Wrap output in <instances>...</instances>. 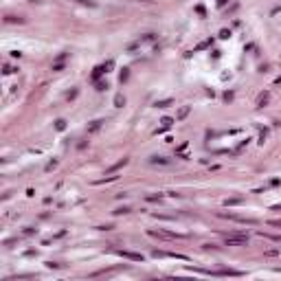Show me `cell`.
Wrapping results in <instances>:
<instances>
[{"mask_svg":"<svg viewBox=\"0 0 281 281\" xmlns=\"http://www.w3.org/2000/svg\"><path fill=\"white\" fill-rule=\"evenodd\" d=\"M226 246H246L248 244V233H228L224 235Z\"/></svg>","mask_w":281,"mask_h":281,"instance_id":"cell-1","label":"cell"},{"mask_svg":"<svg viewBox=\"0 0 281 281\" xmlns=\"http://www.w3.org/2000/svg\"><path fill=\"white\" fill-rule=\"evenodd\" d=\"M147 235H151V237H158V239H185L187 235H182V233H169V231H154V228H149L147 231Z\"/></svg>","mask_w":281,"mask_h":281,"instance_id":"cell-2","label":"cell"},{"mask_svg":"<svg viewBox=\"0 0 281 281\" xmlns=\"http://www.w3.org/2000/svg\"><path fill=\"white\" fill-rule=\"evenodd\" d=\"M220 217L233 220V222H237V224H250V226L257 224V220H252V217H242V215H235V213H220Z\"/></svg>","mask_w":281,"mask_h":281,"instance_id":"cell-3","label":"cell"},{"mask_svg":"<svg viewBox=\"0 0 281 281\" xmlns=\"http://www.w3.org/2000/svg\"><path fill=\"white\" fill-rule=\"evenodd\" d=\"M121 257H125V259H130V261H143V255L141 252H130V250H116Z\"/></svg>","mask_w":281,"mask_h":281,"instance_id":"cell-4","label":"cell"},{"mask_svg":"<svg viewBox=\"0 0 281 281\" xmlns=\"http://www.w3.org/2000/svg\"><path fill=\"white\" fill-rule=\"evenodd\" d=\"M160 123H163V125H160V127H156V130H154V134H163V132L167 130V127H171V125H173V119H171V116H165Z\"/></svg>","mask_w":281,"mask_h":281,"instance_id":"cell-5","label":"cell"},{"mask_svg":"<svg viewBox=\"0 0 281 281\" xmlns=\"http://www.w3.org/2000/svg\"><path fill=\"white\" fill-rule=\"evenodd\" d=\"M127 163H130V158H121L119 163H114V165H112V167H110V169L106 171V176H110V173H116V171H119L121 167H125Z\"/></svg>","mask_w":281,"mask_h":281,"instance_id":"cell-6","label":"cell"},{"mask_svg":"<svg viewBox=\"0 0 281 281\" xmlns=\"http://www.w3.org/2000/svg\"><path fill=\"white\" fill-rule=\"evenodd\" d=\"M176 156H180V158H189V143H182L180 147H176Z\"/></svg>","mask_w":281,"mask_h":281,"instance_id":"cell-7","label":"cell"},{"mask_svg":"<svg viewBox=\"0 0 281 281\" xmlns=\"http://www.w3.org/2000/svg\"><path fill=\"white\" fill-rule=\"evenodd\" d=\"M5 22L7 24H24L27 20H24L22 15H5Z\"/></svg>","mask_w":281,"mask_h":281,"instance_id":"cell-8","label":"cell"},{"mask_svg":"<svg viewBox=\"0 0 281 281\" xmlns=\"http://www.w3.org/2000/svg\"><path fill=\"white\" fill-rule=\"evenodd\" d=\"M189 112H191V106H182L180 110H178V114H176V121H182V119H187V116H189Z\"/></svg>","mask_w":281,"mask_h":281,"instance_id":"cell-9","label":"cell"},{"mask_svg":"<svg viewBox=\"0 0 281 281\" xmlns=\"http://www.w3.org/2000/svg\"><path fill=\"white\" fill-rule=\"evenodd\" d=\"M106 121H101V119H97V121H92L90 125H88V134H94L97 130H101V125H103Z\"/></svg>","mask_w":281,"mask_h":281,"instance_id":"cell-10","label":"cell"},{"mask_svg":"<svg viewBox=\"0 0 281 281\" xmlns=\"http://www.w3.org/2000/svg\"><path fill=\"white\" fill-rule=\"evenodd\" d=\"M149 163H151V165H169L171 160H169V158H165V156H151V158H149Z\"/></svg>","mask_w":281,"mask_h":281,"instance_id":"cell-11","label":"cell"},{"mask_svg":"<svg viewBox=\"0 0 281 281\" xmlns=\"http://www.w3.org/2000/svg\"><path fill=\"white\" fill-rule=\"evenodd\" d=\"M242 202H244V198H242V195H235V198H226V200H224V204H226V207H235V204H242Z\"/></svg>","mask_w":281,"mask_h":281,"instance_id":"cell-12","label":"cell"},{"mask_svg":"<svg viewBox=\"0 0 281 281\" xmlns=\"http://www.w3.org/2000/svg\"><path fill=\"white\" fill-rule=\"evenodd\" d=\"M211 274H222V277H226V274H228V277H239L242 272H239V270H215V272H211Z\"/></svg>","mask_w":281,"mask_h":281,"instance_id":"cell-13","label":"cell"},{"mask_svg":"<svg viewBox=\"0 0 281 281\" xmlns=\"http://www.w3.org/2000/svg\"><path fill=\"white\" fill-rule=\"evenodd\" d=\"M268 97H270L268 92H261V94H259V99H257V108H264V106L268 103Z\"/></svg>","mask_w":281,"mask_h":281,"instance_id":"cell-14","label":"cell"},{"mask_svg":"<svg viewBox=\"0 0 281 281\" xmlns=\"http://www.w3.org/2000/svg\"><path fill=\"white\" fill-rule=\"evenodd\" d=\"M130 211H132L130 207H119V209H114V211H112V215H127Z\"/></svg>","mask_w":281,"mask_h":281,"instance_id":"cell-15","label":"cell"},{"mask_svg":"<svg viewBox=\"0 0 281 281\" xmlns=\"http://www.w3.org/2000/svg\"><path fill=\"white\" fill-rule=\"evenodd\" d=\"M103 72H106V70H103V66H97V68H94V72H92V81H97V79H99Z\"/></svg>","mask_w":281,"mask_h":281,"instance_id":"cell-16","label":"cell"},{"mask_svg":"<svg viewBox=\"0 0 281 281\" xmlns=\"http://www.w3.org/2000/svg\"><path fill=\"white\" fill-rule=\"evenodd\" d=\"M163 200V193H149L147 195V202H160Z\"/></svg>","mask_w":281,"mask_h":281,"instance_id":"cell-17","label":"cell"},{"mask_svg":"<svg viewBox=\"0 0 281 281\" xmlns=\"http://www.w3.org/2000/svg\"><path fill=\"white\" fill-rule=\"evenodd\" d=\"M127 77H130V70H127V68H123V70H121V75H119V81H121V84H125V81H127Z\"/></svg>","mask_w":281,"mask_h":281,"instance_id":"cell-18","label":"cell"},{"mask_svg":"<svg viewBox=\"0 0 281 281\" xmlns=\"http://www.w3.org/2000/svg\"><path fill=\"white\" fill-rule=\"evenodd\" d=\"M171 103H173L171 99H163V101H156V108H169Z\"/></svg>","mask_w":281,"mask_h":281,"instance_id":"cell-19","label":"cell"},{"mask_svg":"<svg viewBox=\"0 0 281 281\" xmlns=\"http://www.w3.org/2000/svg\"><path fill=\"white\" fill-rule=\"evenodd\" d=\"M123 103H125V97H123V94H116V97H114V106H116V108H121Z\"/></svg>","mask_w":281,"mask_h":281,"instance_id":"cell-20","label":"cell"},{"mask_svg":"<svg viewBox=\"0 0 281 281\" xmlns=\"http://www.w3.org/2000/svg\"><path fill=\"white\" fill-rule=\"evenodd\" d=\"M55 130H59V132L66 130V121H64V119H57V121H55Z\"/></svg>","mask_w":281,"mask_h":281,"instance_id":"cell-21","label":"cell"},{"mask_svg":"<svg viewBox=\"0 0 281 281\" xmlns=\"http://www.w3.org/2000/svg\"><path fill=\"white\" fill-rule=\"evenodd\" d=\"M154 40H156V33H145L141 37V42H154Z\"/></svg>","mask_w":281,"mask_h":281,"instance_id":"cell-22","label":"cell"},{"mask_svg":"<svg viewBox=\"0 0 281 281\" xmlns=\"http://www.w3.org/2000/svg\"><path fill=\"white\" fill-rule=\"evenodd\" d=\"M264 255H266V257H277V255H279V248H268Z\"/></svg>","mask_w":281,"mask_h":281,"instance_id":"cell-23","label":"cell"},{"mask_svg":"<svg viewBox=\"0 0 281 281\" xmlns=\"http://www.w3.org/2000/svg\"><path fill=\"white\" fill-rule=\"evenodd\" d=\"M220 37H222V40H228V37H231V31H228V29H222V31H220Z\"/></svg>","mask_w":281,"mask_h":281,"instance_id":"cell-24","label":"cell"},{"mask_svg":"<svg viewBox=\"0 0 281 281\" xmlns=\"http://www.w3.org/2000/svg\"><path fill=\"white\" fill-rule=\"evenodd\" d=\"M151 255H154V257H167L165 250H151Z\"/></svg>","mask_w":281,"mask_h":281,"instance_id":"cell-25","label":"cell"},{"mask_svg":"<svg viewBox=\"0 0 281 281\" xmlns=\"http://www.w3.org/2000/svg\"><path fill=\"white\" fill-rule=\"evenodd\" d=\"M53 70H55V72L64 70V62H57V64H53Z\"/></svg>","mask_w":281,"mask_h":281,"instance_id":"cell-26","label":"cell"},{"mask_svg":"<svg viewBox=\"0 0 281 281\" xmlns=\"http://www.w3.org/2000/svg\"><path fill=\"white\" fill-rule=\"evenodd\" d=\"M55 167H57V160H50V163H48L44 169H46V171H50V169H55Z\"/></svg>","mask_w":281,"mask_h":281,"instance_id":"cell-27","label":"cell"},{"mask_svg":"<svg viewBox=\"0 0 281 281\" xmlns=\"http://www.w3.org/2000/svg\"><path fill=\"white\" fill-rule=\"evenodd\" d=\"M46 268H62V264H57V261H46Z\"/></svg>","mask_w":281,"mask_h":281,"instance_id":"cell-28","label":"cell"},{"mask_svg":"<svg viewBox=\"0 0 281 281\" xmlns=\"http://www.w3.org/2000/svg\"><path fill=\"white\" fill-rule=\"evenodd\" d=\"M75 2H79V5H88V7H94L92 0H75Z\"/></svg>","mask_w":281,"mask_h":281,"instance_id":"cell-29","label":"cell"},{"mask_svg":"<svg viewBox=\"0 0 281 281\" xmlns=\"http://www.w3.org/2000/svg\"><path fill=\"white\" fill-rule=\"evenodd\" d=\"M268 224H270V226H274V228H281V220H270Z\"/></svg>","mask_w":281,"mask_h":281,"instance_id":"cell-30","label":"cell"},{"mask_svg":"<svg viewBox=\"0 0 281 281\" xmlns=\"http://www.w3.org/2000/svg\"><path fill=\"white\" fill-rule=\"evenodd\" d=\"M264 235V233H261ZM264 237H268V239H272V242H281V235H264Z\"/></svg>","mask_w":281,"mask_h":281,"instance_id":"cell-31","label":"cell"},{"mask_svg":"<svg viewBox=\"0 0 281 281\" xmlns=\"http://www.w3.org/2000/svg\"><path fill=\"white\" fill-rule=\"evenodd\" d=\"M112 66H114V62H112V59H110V62H106V64H103V70H106V72H108V70H110V68H112Z\"/></svg>","mask_w":281,"mask_h":281,"instance_id":"cell-32","label":"cell"},{"mask_svg":"<svg viewBox=\"0 0 281 281\" xmlns=\"http://www.w3.org/2000/svg\"><path fill=\"white\" fill-rule=\"evenodd\" d=\"M2 72H5V75H9V72H13V70H11V66H9V64H5V66H2Z\"/></svg>","mask_w":281,"mask_h":281,"instance_id":"cell-33","label":"cell"},{"mask_svg":"<svg viewBox=\"0 0 281 281\" xmlns=\"http://www.w3.org/2000/svg\"><path fill=\"white\" fill-rule=\"evenodd\" d=\"M195 11H198V13L204 18V7H202V5H198V7H195Z\"/></svg>","mask_w":281,"mask_h":281,"instance_id":"cell-34","label":"cell"},{"mask_svg":"<svg viewBox=\"0 0 281 281\" xmlns=\"http://www.w3.org/2000/svg\"><path fill=\"white\" fill-rule=\"evenodd\" d=\"M106 88H108V84H103V81L97 84V90H106Z\"/></svg>","mask_w":281,"mask_h":281,"instance_id":"cell-35","label":"cell"},{"mask_svg":"<svg viewBox=\"0 0 281 281\" xmlns=\"http://www.w3.org/2000/svg\"><path fill=\"white\" fill-rule=\"evenodd\" d=\"M233 99V92H224V101H231Z\"/></svg>","mask_w":281,"mask_h":281,"instance_id":"cell-36","label":"cell"},{"mask_svg":"<svg viewBox=\"0 0 281 281\" xmlns=\"http://www.w3.org/2000/svg\"><path fill=\"white\" fill-rule=\"evenodd\" d=\"M226 2H228V0H217V7H224Z\"/></svg>","mask_w":281,"mask_h":281,"instance_id":"cell-37","label":"cell"},{"mask_svg":"<svg viewBox=\"0 0 281 281\" xmlns=\"http://www.w3.org/2000/svg\"><path fill=\"white\" fill-rule=\"evenodd\" d=\"M274 211H281V204H277V207H274Z\"/></svg>","mask_w":281,"mask_h":281,"instance_id":"cell-38","label":"cell"}]
</instances>
